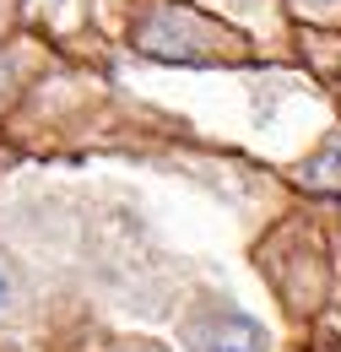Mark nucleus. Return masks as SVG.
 <instances>
[{"label": "nucleus", "instance_id": "obj_3", "mask_svg": "<svg viewBox=\"0 0 341 352\" xmlns=\"http://www.w3.org/2000/svg\"><path fill=\"white\" fill-rule=\"evenodd\" d=\"M303 184L309 190H341V141H331L320 157L303 163Z\"/></svg>", "mask_w": 341, "mask_h": 352}, {"label": "nucleus", "instance_id": "obj_1", "mask_svg": "<svg viewBox=\"0 0 341 352\" xmlns=\"http://www.w3.org/2000/svg\"><path fill=\"white\" fill-rule=\"evenodd\" d=\"M135 49L152 54V60H212V33H206L190 11H179V6H157V11L141 16V28H135Z\"/></svg>", "mask_w": 341, "mask_h": 352}, {"label": "nucleus", "instance_id": "obj_5", "mask_svg": "<svg viewBox=\"0 0 341 352\" xmlns=\"http://www.w3.org/2000/svg\"><path fill=\"white\" fill-rule=\"evenodd\" d=\"M309 6H341V0H309Z\"/></svg>", "mask_w": 341, "mask_h": 352}, {"label": "nucleus", "instance_id": "obj_2", "mask_svg": "<svg viewBox=\"0 0 341 352\" xmlns=\"http://www.w3.org/2000/svg\"><path fill=\"white\" fill-rule=\"evenodd\" d=\"M190 347L195 352H271V336L255 314L239 309H212L190 325Z\"/></svg>", "mask_w": 341, "mask_h": 352}, {"label": "nucleus", "instance_id": "obj_4", "mask_svg": "<svg viewBox=\"0 0 341 352\" xmlns=\"http://www.w3.org/2000/svg\"><path fill=\"white\" fill-rule=\"evenodd\" d=\"M6 298H11V282H6V271H0V309H6Z\"/></svg>", "mask_w": 341, "mask_h": 352}]
</instances>
